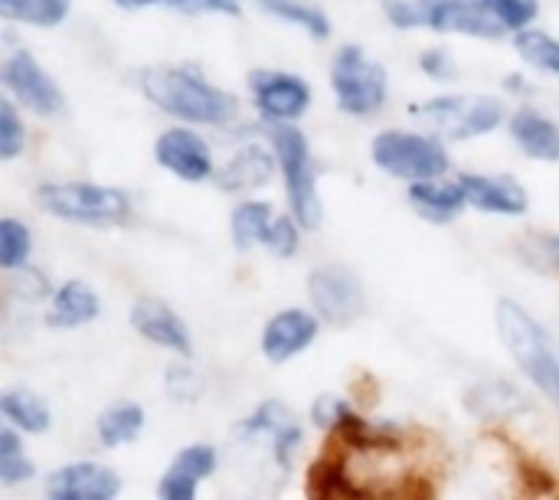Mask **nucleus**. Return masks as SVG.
<instances>
[{
  "label": "nucleus",
  "instance_id": "f257e3e1",
  "mask_svg": "<svg viewBox=\"0 0 559 500\" xmlns=\"http://www.w3.org/2000/svg\"><path fill=\"white\" fill-rule=\"evenodd\" d=\"M141 92L151 105H157L160 111H167L170 118L187 121V124L226 128L233 118H239L236 95L206 82L193 69H180V66L147 69L141 75Z\"/></svg>",
  "mask_w": 559,
  "mask_h": 500
},
{
  "label": "nucleus",
  "instance_id": "f03ea898",
  "mask_svg": "<svg viewBox=\"0 0 559 500\" xmlns=\"http://www.w3.org/2000/svg\"><path fill=\"white\" fill-rule=\"evenodd\" d=\"M498 334L524 377L559 409V337L550 334L531 311L504 298L495 311Z\"/></svg>",
  "mask_w": 559,
  "mask_h": 500
},
{
  "label": "nucleus",
  "instance_id": "7ed1b4c3",
  "mask_svg": "<svg viewBox=\"0 0 559 500\" xmlns=\"http://www.w3.org/2000/svg\"><path fill=\"white\" fill-rule=\"evenodd\" d=\"M269 141H272V151H275V160H278V170L285 180L292 216L301 223V229H318L324 219V206H321L318 170H314L311 144L305 138V131L295 124H272Z\"/></svg>",
  "mask_w": 559,
  "mask_h": 500
},
{
  "label": "nucleus",
  "instance_id": "20e7f679",
  "mask_svg": "<svg viewBox=\"0 0 559 500\" xmlns=\"http://www.w3.org/2000/svg\"><path fill=\"white\" fill-rule=\"evenodd\" d=\"M36 200L49 216L79 226H121L131 216V197L102 183H43Z\"/></svg>",
  "mask_w": 559,
  "mask_h": 500
},
{
  "label": "nucleus",
  "instance_id": "39448f33",
  "mask_svg": "<svg viewBox=\"0 0 559 500\" xmlns=\"http://www.w3.org/2000/svg\"><path fill=\"white\" fill-rule=\"evenodd\" d=\"M331 88L341 111L354 118H370L390 98V75L357 43H347L331 59Z\"/></svg>",
  "mask_w": 559,
  "mask_h": 500
},
{
  "label": "nucleus",
  "instance_id": "423d86ee",
  "mask_svg": "<svg viewBox=\"0 0 559 500\" xmlns=\"http://www.w3.org/2000/svg\"><path fill=\"white\" fill-rule=\"evenodd\" d=\"M373 164L406 183L439 180L449 174L452 160L439 138L419 131H380L370 144Z\"/></svg>",
  "mask_w": 559,
  "mask_h": 500
},
{
  "label": "nucleus",
  "instance_id": "0eeeda50",
  "mask_svg": "<svg viewBox=\"0 0 559 500\" xmlns=\"http://www.w3.org/2000/svg\"><path fill=\"white\" fill-rule=\"evenodd\" d=\"M413 115L419 121H426V128L439 138L468 141V138L491 134L498 124H504L508 108L495 95H475V98L442 95V98H432L426 105H413Z\"/></svg>",
  "mask_w": 559,
  "mask_h": 500
},
{
  "label": "nucleus",
  "instance_id": "6e6552de",
  "mask_svg": "<svg viewBox=\"0 0 559 500\" xmlns=\"http://www.w3.org/2000/svg\"><path fill=\"white\" fill-rule=\"evenodd\" d=\"M308 298L314 305V314L334 328L354 324L367 311L364 288L357 275L344 265H321L308 275Z\"/></svg>",
  "mask_w": 559,
  "mask_h": 500
},
{
  "label": "nucleus",
  "instance_id": "1a4fd4ad",
  "mask_svg": "<svg viewBox=\"0 0 559 500\" xmlns=\"http://www.w3.org/2000/svg\"><path fill=\"white\" fill-rule=\"evenodd\" d=\"M0 79L7 85V92L33 115L39 118H56L62 108H66V98H62V88L49 79V72L36 62L33 52L26 49H13L7 59H3V69H0Z\"/></svg>",
  "mask_w": 559,
  "mask_h": 500
},
{
  "label": "nucleus",
  "instance_id": "9d476101",
  "mask_svg": "<svg viewBox=\"0 0 559 500\" xmlns=\"http://www.w3.org/2000/svg\"><path fill=\"white\" fill-rule=\"evenodd\" d=\"M252 102L262 118L272 124L298 121L311 105V85L292 72H255L252 75Z\"/></svg>",
  "mask_w": 559,
  "mask_h": 500
},
{
  "label": "nucleus",
  "instance_id": "9b49d317",
  "mask_svg": "<svg viewBox=\"0 0 559 500\" xmlns=\"http://www.w3.org/2000/svg\"><path fill=\"white\" fill-rule=\"evenodd\" d=\"M154 160L187 183H203L213 177V151L193 128H167L154 144Z\"/></svg>",
  "mask_w": 559,
  "mask_h": 500
},
{
  "label": "nucleus",
  "instance_id": "f8f14e48",
  "mask_svg": "<svg viewBox=\"0 0 559 500\" xmlns=\"http://www.w3.org/2000/svg\"><path fill=\"white\" fill-rule=\"evenodd\" d=\"M131 328L147 341V344H157L183 360L193 357V337H190V328L180 321V314L164 305L160 298H138L134 308H131Z\"/></svg>",
  "mask_w": 559,
  "mask_h": 500
},
{
  "label": "nucleus",
  "instance_id": "ddd939ff",
  "mask_svg": "<svg viewBox=\"0 0 559 500\" xmlns=\"http://www.w3.org/2000/svg\"><path fill=\"white\" fill-rule=\"evenodd\" d=\"M121 478L98 462H72L49 475L46 500H118Z\"/></svg>",
  "mask_w": 559,
  "mask_h": 500
},
{
  "label": "nucleus",
  "instance_id": "4468645a",
  "mask_svg": "<svg viewBox=\"0 0 559 500\" xmlns=\"http://www.w3.org/2000/svg\"><path fill=\"white\" fill-rule=\"evenodd\" d=\"M318 331H321L318 314L301 311V308L278 311L262 331V354L269 364H288L318 341Z\"/></svg>",
  "mask_w": 559,
  "mask_h": 500
},
{
  "label": "nucleus",
  "instance_id": "2eb2a0df",
  "mask_svg": "<svg viewBox=\"0 0 559 500\" xmlns=\"http://www.w3.org/2000/svg\"><path fill=\"white\" fill-rule=\"evenodd\" d=\"M426 26L436 33H459L475 39H498L501 23L481 7V0H423Z\"/></svg>",
  "mask_w": 559,
  "mask_h": 500
},
{
  "label": "nucleus",
  "instance_id": "dca6fc26",
  "mask_svg": "<svg viewBox=\"0 0 559 500\" xmlns=\"http://www.w3.org/2000/svg\"><path fill=\"white\" fill-rule=\"evenodd\" d=\"M468 206L495 216H524L531 206L527 190L511 174H462L459 177Z\"/></svg>",
  "mask_w": 559,
  "mask_h": 500
},
{
  "label": "nucleus",
  "instance_id": "f3484780",
  "mask_svg": "<svg viewBox=\"0 0 559 500\" xmlns=\"http://www.w3.org/2000/svg\"><path fill=\"white\" fill-rule=\"evenodd\" d=\"M216 465H219V455L213 445L206 442L187 445L183 452H177V459L164 472L157 485V500H197L200 481L216 475Z\"/></svg>",
  "mask_w": 559,
  "mask_h": 500
},
{
  "label": "nucleus",
  "instance_id": "a211bd4d",
  "mask_svg": "<svg viewBox=\"0 0 559 500\" xmlns=\"http://www.w3.org/2000/svg\"><path fill=\"white\" fill-rule=\"evenodd\" d=\"M242 436H269L272 439V455H275L282 472L292 468V455L301 445V429H298V422L292 419V413L282 403H262L242 422Z\"/></svg>",
  "mask_w": 559,
  "mask_h": 500
},
{
  "label": "nucleus",
  "instance_id": "6ab92c4d",
  "mask_svg": "<svg viewBox=\"0 0 559 500\" xmlns=\"http://www.w3.org/2000/svg\"><path fill=\"white\" fill-rule=\"evenodd\" d=\"M275 167H278L275 151H265L259 144H246L219 167L216 183L229 193H246V190L265 187Z\"/></svg>",
  "mask_w": 559,
  "mask_h": 500
},
{
  "label": "nucleus",
  "instance_id": "aec40b11",
  "mask_svg": "<svg viewBox=\"0 0 559 500\" xmlns=\"http://www.w3.org/2000/svg\"><path fill=\"white\" fill-rule=\"evenodd\" d=\"M102 311V301L98 295L79 282V278H69L62 282L56 291H52V305L46 311V324L56 328V331H72V328H85L98 318Z\"/></svg>",
  "mask_w": 559,
  "mask_h": 500
},
{
  "label": "nucleus",
  "instance_id": "412c9836",
  "mask_svg": "<svg viewBox=\"0 0 559 500\" xmlns=\"http://www.w3.org/2000/svg\"><path fill=\"white\" fill-rule=\"evenodd\" d=\"M511 138L514 144L534 157V160H559V124L554 118H547L537 108H518L511 115Z\"/></svg>",
  "mask_w": 559,
  "mask_h": 500
},
{
  "label": "nucleus",
  "instance_id": "4be33fe9",
  "mask_svg": "<svg viewBox=\"0 0 559 500\" xmlns=\"http://www.w3.org/2000/svg\"><path fill=\"white\" fill-rule=\"evenodd\" d=\"M409 203L416 213H423L426 219H436V223H449L455 219L468 200H465V190L462 183H449V180H423V183H409Z\"/></svg>",
  "mask_w": 559,
  "mask_h": 500
},
{
  "label": "nucleus",
  "instance_id": "5701e85b",
  "mask_svg": "<svg viewBox=\"0 0 559 500\" xmlns=\"http://www.w3.org/2000/svg\"><path fill=\"white\" fill-rule=\"evenodd\" d=\"M275 210L272 203H262V200H246L233 210L229 216V226H233V242L236 249L249 252L255 246H265L269 242V233L275 226Z\"/></svg>",
  "mask_w": 559,
  "mask_h": 500
},
{
  "label": "nucleus",
  "instance_id": "b1692460",
  "mask_svg": "<svg viewBox=\"0 0 559 500\" xmlns=\"http://www.w3.org/2000/svg\"><path fill=\"white\" fill-rule=\"evenodd\" d=\"M0 413H3V419H7L10 429L26 432V436H39L52 422L49 406L36 393H29V390H7L0 396Z\"/></svg>",
  "mask_w": 559,
  "mask_h": 500
},
{
  "label": "nucleus",
  "instance_id": "393cba45",
  "mask_svg": "<svg viewBox=\"0 0 559 500\" xmlns=\"http://www.w3.org/2000/svg\"><path fill=\"white\" fill-rule=\"evenodd\" d=\"M144 429V409L138 403H115L95 419V436L105 449H121L134 442Z\"/></svg>",
  "mask_w": 559,
  "mask_h": 500
},
{
  "label": "nucleus",
  "instance_id": "a878e982",
  "mask_svg": "<svg viewBox=\"0 0 559 500\" xmlns=\"http://www.w3.org/2000/svg\"><path fill=\"white\" fill-rule=\"evenodd\" d=\"M259 7H262L269 16L282 20V23L301 26V29H305L308 36H314V39H324V36L331 33L328 13H324L321 7L305 3V0H259Z\"/></svg>",
  "mask_w": 559,
  "mask_h": 500
},
{
  "label": "nucleus",
  "instance_id": "bb28decb",
  "mask_svg": "<svg viewBox=\"0 0 559 500\" xmlns=\"http://www.w3.org/2000/svg\"><path fill=\"white\" fill-rule=\"evenodd\" d=\"M72 0H0L3 20L26 23V26H59L69 16Z\"/></svg>",
  "mask_w": 559,
  "mask_h": 500
},
{
  "label": "nucleus",
  "instance_id": "cd10ccee",
  "mask_svg": "<svg viewBox=\"0 0 559 500\" xmlns=\"http://www.w3.org/2000/svg\"><path fill=\"white\" fill-rule=\"evenodd\" d=\"M311 419L321 426V429H328V432H341V436H347V439H364V432H367V422L354 413V406L347 403V400H341V396H324V400H318V406L311 409Z\"/></svg>",
  "mask_w": 559,
  "mask_h": 500
},
{
  "label": "nucleus",
  "instance_id": "c85d7f7f",
  "mask_svg": "<svg viewBox=\"0 0 559 500\" xmlns=\"http://www.w3.org/2000/svg\"><path fill=\"white\" fill-rule=\"evenodd\" d=\"M468 406L478 416H511V413H524L527 400L511 383H481L472 390Z\"/></svg>",
  "mask_w": 559,
  "mask_h": 500
},
{
  "label": "nucleus",
  "instance_id": "c756f323",
  "mask_svg": "<svg viewBox=\"0 0 559 500\" xmlns=\"http://www.w3.org/2000/svg\"><path fill=\"white\" fill-rule=\"evenodd\" d=\"M29 252H33V236H29L26 223H20L13 216H3L0 219V265L7 272L26 269Z\"/></svg>",
  "mask_w": 559,
  "mask_h": 500
},
{
  "label": "nucleus",
  "instance_id": "7c9ffc66",
  "mask_svg": "<svg viewBox=\"0 0 559 500\" xmlns=\"http://www.w3.org/2000/svg\"><path fill=\"white\" fill-rule=\"evenodd\" d=\"M29 478H33V462L26 459L23 439L16 436V429L3 426L0 429V481L7 488H13V485L29 481Z\"/></svg>",
  "mask_w": 559,
  "mask_h": 500
},
{
  "label": "nucleus",
  "instance_id": "2f4dec72",
  "mask_svg": "<svg viewBox=\"0 0 559 500\" xmlns=\"http://www.w3.org/2000/svg\"><path fill=\"white\" fill-rule=\"evenodd\" d=\"M518 52L524 56V62H531L540 72L559 75V39L540 29H527L518 36Z\"/></svg>",
  "mask_w": 559,
  "mask_h": 500
},
{
  "label": "nucleus",
  "instance_id": "473e14b6",
  "mask_svg": "<svg viewBox=\"0 0 559 500\" xmlns=\"http://www.w3.org/2000/svg\"><path fill=\"white\" fill-rule=\"evenodd\" d=\"M481 7L501 23V29L508 33H527L531 23L537 20L540 13V0H481Z\"/></svg>",
  "mask_w": 559,
  "mask_h": 500
},
{
  "label": "nucleus",
  "instance_id": "72a5a7b5",
  "mask_svg": "<svg viewBox=\"0 0 559 500\" xmlns=\"http://www.w3.org/2000/svg\"><path fill=\"white\" fill-rule=\"evenodd\" d=\"M521 259L540 272V275H559V236L554 233H534L531 239H524L521 246Z\"/></svg>",
  "mask_w": 559,
  "mask_h": 500
},
{
  "label": "nucleus",
  "instance_id": "f704fd0d",
  "mask_svg": "<svg viewBox=\"0 0 559 500\" xmlns=\"http://www.w3.org/2000/svg\"><path fill=\"white\" fill-rule=\"evenodd\" d=\"M164 386H167V396H170L174 403H193V400H200L203 390H206L203 377H200L187 360H180V364H174V367L167 370Z\"/></svg>",
  "mask_w": 559,
  "mask_h": 500
},
{
  "label": "nucleus",
  "instance_id": "c9c22d12",
  "mask_svg": "<svg viewBox=\"0 0 559 500\" xmlns=\"http://www.w3.org/2000/svg\"><path fill=\"white\" fill-rule=\"evenodd\" d=\"M23 144H26V128L20 121V111L10 98H3L0 102V157L3 160L20 157Z\"/></svg>",
  "mask_w": 559,
  "mask_h": 500
},
{
  "label": "nucleus",
  "instance_id": "e433bc0d",
  "mask_svg": "<svg viewBox=\"0 0 559 500\" xmlns=\"http://www.w3.org/2000/svg\"><path fill=\"white\" fill-rule=\"evenodd\" d=\"M298 246H301V223L295 216H278L272 233H269L265 249L275 252L278 259H292L298 252Z\"/></svg>",
  "mask_w": 559,
  "mask_h": 500
},
{
  "label": "nucleus",
  "instance_id": "4c0bfd02",
  "mask_svg": "<svg viewBox=\"0 0 559 500\" xmlns=\"http://www.w3.org/2000/svg\"><path fill=\"white\" fill-rule=\"evenodd\" d=\"M386 16L393 26L400 29H416V26H426V7L419 0H386L383 3Z\"/></svg>",
  "mask_w": 559,
  "mask_h": 500
},
{
  "label": "nucleus",
  "instance_id": "58836bf2",
  "mask_svg": "<svg viewBox=\"0 0 559 500\" xmlns=\"http://www.w3.org/2000/svg\"><path fill=\"white\" fill-rule=\"evenodd\" d=\"M419 66H423V72H426L429 79H436V82H452V79H459V66H455V59H452L442 46L426 49V52L419 56Z\"/></svg>",
  "mask_w": 559,
  "mask_h": 500
},
{
  "label": "nucleus",
  "instance_id": "ea45409f",
  "mask_svg": "<svg viewBox=\"0 0 559 500\" xmlns=\"http://www.w3.org/2000/svg\"><path fill=\"white\" fill-rule=\"evenodd\" d=\"M180 13H223V16H239L242 3L239 0H167Z\"/></svg>",
  "mask_w": 559,
  "mask_h": 500
},
{
  "label": "nucleus",
  "instance_id": "a19ab883",
  "mask_svg": "<svg viewBox=\"0 0 559 500\" xmlns=\"http://www.w3.org/2000/svg\"><path fill=\"white\" fill-rule=\"evenodd\" d=\"M118 7L124 10H141V7H151V3H167V0H115Z\"/></svg>",
  "mask_w": 559,
  "mask_h": 500
}]
</instances>
